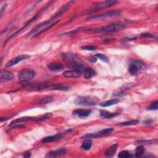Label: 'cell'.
I'll return each instance as SVG.
<instances>
[{
    "label": "cell",
    "mask_w": 158,
    "mask_h": 158,
    "mask_svg": "<svg viewBox=\"0 0 158 158\" xmlns=\"http://www.w3.org/2000/svg\"><path fill=\"white\" fill-rule=\"evenodd\" d=\"M59 22V20H56L51 18L50 19L43 21L38 25H36L34 28H33L26 35L25 38L27 39H30L33 37L37 36L43 32L47 31L48 30L52 28L53 26H54L56 23Z\"/></svg>",
    "instance_id": "6da1fadb"
},
{
    "label": "cell",
    "mask_w": 158,
    "mask_h": 158,
    "mask_svg": "<svg viewBox=\"0 0 158 158\" xmlns=\"http://www.w3.org/2000/svg\"><path fill=\"white\" fill-rule=\"evenodd\" d=\"M53 2H54L53 1H50L46 6H45L44 7H43L41 9H40V10L31 19H30L21 28H20L19 30H17L14 33H13V34L11 35L10 36H9V37L4 41V44H3V46H4L7 44V43L9 40H10L12 38L16 36L18 34L22 33L23 30H25L26 28H27L33 22H34L35 20H36V19H37L39 17L41 16V15L43 14V12H44L45 10H46L48 9V8H49V7L52 5V3H53Z\"/></svg>",
    "instance_id": "7a4b0ae2"
},
{
    "label": "cell",
    "mask_w": 158,
    "mask_h": 158,
    "mask_svg": "<svg viewBox=\"0 0 158 158\" xmlns=\"http://www.w3.org/2000/svg\"><path fill=\"white\" fill-rule=\"evenodd\" d=\"M62 57L65 62L66 64L70 68L80 71H81V70L83 69V63L77 55L70 53H65L62 54Z\"/></svg>",
    "instance_id": "3957f363"
},
{
    "label": "cell",
    "mask_w": 158,
    "mask_h": 158,
    "mask_svg": "<svg viewBox=\"0 0 158 158\" xmlns=\"http://www.w3.org/2000/svg\"><path fill=\"white\" fill-rule=\"evenodd\" d=\"M126 28V25L122 23H113L105 26H102L100 28L93 29H86L85 31L93 33H110L120 31Z\"/></svg>",
    "instance_id": "277c9868"
},
{
    "label": "cell",
    "mask_w": 158,
    "mask_h": 158,
    "mask_svg": "<svg viewBox=\"0 0 158 158\" xmlns=\"http://www.w3.org/2000/svg\"><path fill=\"white\" fill-rule=\"evenodd\" d=\"M98 99L91 96H81L77 97L74 103L78 106H93L98 103Z\"/></svg>",
    "instance_id": "5b68a950"
},
{
    "label": "cell",
    "mask_w": 158,
    "mask_h": 158,
    "mask_svg": "<svg viewBox=\"0 0 158 158\" xmlns=\"http://www.w3.org/2000/svg\"><path fill=\"white\" fill-rule=\"evenodd\" d=\"M146 67V65L143 62L139 60H131L128 67V71L131 75H135L139 70L144 69Z\"/></svg>",
    "instance_id": "8992f818"
},
{
    "label": "cell",
    "mask_w": 158,
    "mask_h": 158,
    "mask_svg": "<svg viewBox=\"0 0 158 158\" xmlns=\"http://www.w3.org/2000/svg\"><path fill=\"white\" fill-rule=\"evenodd\" d=\"M35 76V72L29 69H24L18 72L17 77L20 81H28Z\"/></svg>",
    "instance_id": "52a82bcc"
},
{
    "label": "cell",
    "mask_w": 158,
    "mask_h": 158,
    "mask_svg": "<svg viewBox=\"0 0 158 158\" xmlns=\"http://www.w3.org/2000/svg\"><path fill=\"white\" fill-rule=\"evenodd\" d=\"M117 2V1H105L98 2L93 4L92 7L91 8L89 12H95L98 10H101L103 9L110 7L114 6Z\"/></svg>",
    "instance_id": "ba28073f"
},
{
    "label": "cell",
    "mask_w": 158,
    "mask_h": 158,
    "mask_svg": "<svg viewBox=\"0 0 158 158\" xmlns=\"http://www.w3.org/2000/svg\"><path fill=\"white\" fill-rule=\"evenodd\" d=\"M121 12L118 10H115V11H111L109 12H106L101 14H97V15H93L91 16H89L86 18V20H98L101 19H104L107 17H117L120 15Z\"/></svg>",
    "instance_id": "9c48e42d"
},
{
    "label": "cell",
    "mask_w": 158,
    "mask_h": 158,
    "mask_svg": "<svg viewBox=\"0 0 158 158\" xmlns=\"http://www.w3.org/2000/svg\"><path fill=\"white\" fill-rule=\"evenodd\" d=\"M113 130H114V128H104V129H102V130H100L99 131L87 133L86 135H85L84 136L81 137V138L87 139V138L101 137V136H105L107 134L110 133L112 131H113Z\"/></svg>",
    "instance_id": "30bf717a"
},
{
    "label": "cell",
    "mask_w": 158,
    "mask_h": 158,
    "mask_svg": "<svg viewBox=\"0 0 158 158\" xmlns=\"http://www.w3.org/2000/svg\"><path fill=\"white\" fill-rule=\"evenodd\" d=\"M75 2L74 1H70L69 2H67L66 4H65L60 9H59V10L57 12H56L53 16L51 17L52 19L57 20V19L60 17V16L62 15L63 14H64L65 12H67V10L69 9V8H70L72 5Z\"/></svg>",
    "instance_id": "8fae6325"
},
{
    "label": "cell",
    "mask_w": 158,
    "mask_h": 158,
    "mask_svg": "<svg viewBox=\"0 0 158 158\" xmlns=\"http://www.w3.org/2000/svg\"><path fill=\"white\" fill-rule=\"evenodd\" d=\"M28 58H30V56L27 55V54H22L20 55L19 56H17L13 59H12L10 60H9L6 65V66L7 67H11L12 66H14L15 65H17L18 63H19L20 62L28 59Z\"/></svg>",
    "instance_id": "7c38bea8"
},
{
    "label": "cell",
    "mask_w": 158,
    "mask_h": 158,
    "mask_svg": "<svg viewBox=\"0 0 158 158\" xmlns=\"http://www.w3.org/2000/svg\"><path fill=\"white\" fill-rule=\"evenodd\" d=\"M14 77V74L8 70H1L0 74V81L1 83H5L13 80Z\"/></svg>",
    "instance_id": "4fadbf2b"
},
{
    "label": "cell",
    "mask_w": 158,
    "mask_h": 158,
    "mask_svg": "<svg viewBox=\"0 0 158 158\" xmlns=\"http://www.w3.org/2000/svg\"><path fill=\"white\" fill-rule=\"evenodd\" d=\"M49 85L46 83H35V84H27L23 85V87L27 89H35V90H41L44 89L49 88Z\"/></svg>",
    "instance_id": "5bb4252c"
},
{
    "label": "cell",
    "mask_w": 158,
    "mask_h": 158,
    "mask_svg": "<svg viewBox=\"0 0 158 158\" xmlns=\"http://www.w3.org/2000/svg\"><path fill=\"white\" fill-rule=\"evenodd\" d=\"M82 74V72L78 70H70L64 72L63 76L67 78H78L80 77Z\"/></svg>",
    "instance_id": "9a60e30c"
},
{
    "label": "cell",
    "mask_w": 158,
    "mask_h": 158,
    "mask_svg": "<svg viewBox=\"0 0 158 158\" xmlns=\"http://www.w3.org/2000/svg\"><path fill=\"white\" fill-rule=\"evenodd\" d=\"M35 120H36V118H34V117H20V118H19L17 119H15V120H14L13 121H12L10 122V123L9 124V127H13L14 125H16L17 124L25 122L31 121V120L35 121Z\"/></svg>",
    "instance_id": "2e32d148"
},
{
    "label": "cell",
    "mask_w": 158,
    "mask_h": 158,
    "mask_svg": "<svg viewBox=\"0 0 158 158\" xmlns=\"http://www.w3.org/2000/svg\"><path fill=\"white\" fill-rule=\"evenodd\" d=\"M70 86L64 84V83H55L49 85V88L50 89H54V90H62V91H67L70 89Z\"/></svg>",
    "instance_id": "e0dca14e"
},
{
    "label": "cell",
    "mask_w": 158,
    "mask_h": 158,
    "mask_svg": "<svg viewBox=\"0 0 158 158\" xmlns=\"http://www.w3.org/2000/svg\"><path fill=\"white\" fill-rule=\"evenodd\" d=\"M91 110L90 109H76L73 111V114L79 117L85 118L90 115Z\"/></svg>",
    "instance_id": "ac0fdd59"
},
{
    "label": "cell",
    "mask_w": 158,
    "mask_h": 158,
    "mask_svg": "<svg viewBox=\"0 0 158 158\" xmlns=\"http://www.w3.org/2000/svg\"><path fill=\"white\" fill-rule=\"evenodd\" d=\"M65 153H66L65 148H60V149L48 152L46 154V157H55L64 155V154H65Z\"/></svg>",
    "instance_id": "d6986e66"
},
{
    "label": "cell",
    "mask_w": 158,
    "mask_h": 158,
    "mask_svg": "<svg viewBox=\"0 0 158 158\" xmlns=\"http://www.w3.org/2000/svg\"><path fill=\"white\" fill-rule=\"evenodd\" d=\"M62 134L60 133H58L54 135L48 136H46V137L43 138L41 141L43 143H49V142L56 141L62 138Z\"/></svg>",
    "instance_id": "ffe728a7"
},
{
    "label": "cell",
    "mask_w": 158,
    "mask_h": 158,
    "mask_svg": "<svg viewBox=\"0 0 158 158\" xmlns=\"http://www.w3.org/2000/svg\"><path fill=\"white\" fill-rule=\"evenodd\" d=\"M48 68L52 72H60L63 69V65L59 63L52 62L48 64Z\"/></svg>",
    "instance_id": "44dd1931"
},
{
    "label": "cell",
    "mask_w": 158,
    "mask_h": 158,
    "mask_svg": "<svg viewBox=\"0 0 158 158\" xmlns=\"http://www.w3.org/2000/svg\"><path fill=\"white\" fill-rule=\"evenodd\" d=\"M96 75V72L91 67H86L84 69V77L86 79H90Z\"/></svg>",
    "instance_id": "7402d4cb"
},
{
    "label": "cell",
    "mask_w": 158,
    "mask_h": 158,
    "mask_svg": "<svg viewBox=\"0 0 158 158\" xmlns=\"http://www.w3.org/2000/svg\"><path fill=\"white\" fill-rule=\"evenodd\" d=\"M118 115V113H112L105 110H100V116L104 118H110L116 117Z\"/></svg>",
    "instance_id": "603a6c76"
},
{
    "label": "cell",
    "mask_w": 158,
    "mask_h": 158,
    "mask_svg": "<svg viewBox=\"0 0 158 158\" xmlns=\"http://www.w3.org/2000/svg\"><path fill=\"white\" fill-rule=\"evenodd\" d=\"M117 148V144H114L108 148L105 152V156L108 157H112L114 154Z\"/></svg>",
    "instance_id": "cb8c5ba5"
},
{
    "label": "cell",
    "mask_w": 158,
    "mask_h": 158,
    "mask_svg": "<svg viewBox=\"0 0 158 158\" xmlns=\"http://www.w3.org/2000/svg\"><path fill=\"white\" fill-rule=\"evenodd\" d=\"M92 143H93V142H92V141H91L90 139L87 138V139H86L83 142V143H82V144L81 145L80 148H81L82 149L85 150V151H88V150H89V149H91V148Z\"/></svg>",
    "instance_id": "d4e9b609"
},
{
    "label": "cell",
    "mask_w": 158,
    "mask_h": 158,
    "mask_svg": "<svg viewBox=\"0 0 158 158\" xmlns=\"http://www.w3.org/2000/svg\"><path fill=\"white\" fill-rule=\"evenodd\" d=\"M119 102V100L117 99H111L109 101H107L103 102H101V104H99V106L102 107H109V106H111L112 105L116 104Z\"/></svg>",
    "instance_id": "484cf974"
},
{
    "label": "cell",
    "mask_w": 158,
    "mask_h": 158,
    "mask_svg": "<svg viewBox=\"0 0 158 158\" xmlns=\"http://www.w3.org/2000/svg\"><path fill=\"white\" fill-rule=\"evenodd\" d=\"M144 152V148L143 146H142V145L138 146L135 149V156L136 157H139L142 156Z\"/></svg>",
    "instance_id": "4316f807"
},
{
    "label": "cell",
    "mask_w": 158,
    "mask_h": 158,
    "mask_svg": "<svg viewBox=\"0 0 158 158\" xmlns=\"http://www.w3.org/2000/svg\"><path fill=\"white\" fill-rule=\"evenodd\" d=\"M139 123V120H131L129 121H126L123 122L119 123L118 125L120 126H129V125H136Z\"/></svg>",
    "instance_id": "83f0119b"
},
{
    "label": "cell",
    "mask_w": 158,
    "mask_h": 158,
    "mask_svg": "<svg viewBox=\"0 0 158 158\" xmlns=\"http://www.w3.org/2000/svg\"><path fill=\"white\" fill-rule=\"evenodd\" d=\"M52 114L51 113H46L45 114L43 115L42 116H41L39 118H36L35 121L36 122H42L44 120H46L47 119L51 118L52 117Z\"/></svg>",
    "instance_id": "f1b7e54d"
},
{
    "label": "cell",
    "mask_w": 158,
    "mask_h": 158,
    "mask_svg": "<svg viewBox=\"0 0 158 158\" xmlns=\"http://www.w3.org/2000/svg\"><path fill=\"white\" fill-rule=\"evenodd\" d=\"M139 37L141 38H155V39L157 38V35H154V34H152V33H143L140 34Z\"/></svg>",
    "instance_id": "f546056e"
},
{
    "label": "cell",
    "mask_w": 158,
    "mask_h": 158,
    "mask_svg": "<svg viewBox=\"0 0 158 158\" xmlns=\"http://www.w3.org/2000/svg\"><path fill=\"white\" fill-rule=\"evenodd\" d=\"M118 157L120 158H128L130 157V154L128 151L124 150V151H120L118 153Z\"/></svg>",
    "instance_id": "4dcf8cb0"
},
{
    "label": "cell",
    "mask_w": 158,
    "mask_h": 158,
    "mask_svg": "<svg viewBox=\"0 0 158 158\" xmlns=\"http://www.w3.org/2000/svg\"><path fill=\"white\" fill-rule=\"evenodd\" d=\"M81 48L83 50H86V51H95L98 49V47L95 46H91V45L83 46L81 47Z\"/></svg>",
    "instance_id": "1f68e13d"
},
{
    "label": "cell",
    "mask_w": 158,
    "mask_h": 158,
    "mask_svg": "<svg viewBox=\"0 0 158 158\" xmlns=\"http://www.w3.org/2000/svg\"><path fill=\"white\" fill-rule=\"evenodd\" d=\"M95 56L97 59H101V60H102L105 62H109V59L104 54L98 53V54H95Z\"/></svg>",
    "instance_id": "d6a6232c"
},
{
    "label": "cell",
    "mask_w": 158,
    "mask_h": 158,
    "mask_svg": "<svg viewBox=\"0 0 158 158\" xmlns=\"http://www.w3.org/2000/svg\"><path fill=\"white\" fill-rule=\"evenodd\" d=\"M158 108V101H156L151 103L148 107V110H157Z\"/></svg>",
    "instance_id": "836d02e7"
},
{
    "label": "cell",
    "mask_w": 158,
    "mask_h": 158,
    "mask_svg": "<svg viewBox=\"0 0 158 158\" xmlns=\"http://www.w3.org/2000/svg\"><path fill=\"white\" fill-rule=\"evenodd\" d=\"M156 139H151V140H139L138 141V143L139 144H151L154 143V141H156Z\"/></svg>",
    "instance_id": "e575fe53"
},
{
    "label": "cell",
    "mask_w": 158,
    "mask_h": 158,
    "mask_svg": "<svg viewBox=\"0 0 158 158\" xmlns=\"http://www.w3.org/2000/svg\"><path fill=\"white\" fill-rule=\"evenodd\" d=\"M7 7V4H4V6L1 7V12H0L1 18L2 16L3 15V14H4V12H5V10H6V9Z\"/></svg>",
    "instance_id": "d590c367"
},
{
    "label": "cell",
    "mask_w": 158,
    "mask_h": 158,
    "mask_svg": "<svg viewBox=\"0 0 158 158\" xmlns=\"http://www.w3.org/2000/svg\"><path fill=\"white\" fill-rule=\"evenodd\" d=\"M89 60L91 61V62H96L97 61V58L95 56H90L89 58H88Z\"/></svg>",
    "instance_id": "8d00e7d4"
},
{
    "label": "cell",
    "mask_w": 158,
    "mask_h": 158,
    "mask_svg": "<svg viewBox=\"0 0 158 158\" xmlns=\"http://www.w3.org/2000/svg\"><path fill=\"white\" fill-rule=\"evenodd\" d=\"M30 156H31V154L30 152H24L23 157L25 158H28V157H30Z\"/></svg>",
    "instance_id": "74e56055"
},
{
    "label": "cell",
    "mask_w": 158,
    "mask_h": 158,
    "mask_svg": "<svg viewBox=\"0 0 158 158\" xmlns=\"http://www.w3.org/2000/svg\"><path fill=\"white\" fill-rule=\"evenodd\" d=\"M152 120H151V119H149V120H144V122H143V123H144V124H150L151 122H152Z\"/></svg>",
    "instance_id": "f35d334b"
}]
</instances>
